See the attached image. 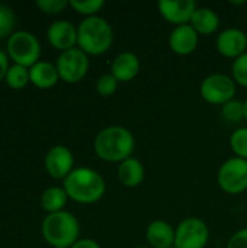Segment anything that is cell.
I'll return each instance as SVG.
<instances>
[{"label": "cell", "mask_w": 247, "mask_h": 248, "mask_svg": "<svg viewBox=\"0 0 247 248\" xmlns=\"http://www.w3.org/2000/svg\"><path fill=\"white\" fill-rule=\"evenodd\" d=\"M218 187L229 195H240L247 190V160L231 157L217 171Z\"/></svg>", "instance_id": "7"}, {"label": "cell", "mask_w": 247, "mask_h": 248, "mask_svg": "<svg viewBox=\"0 0 247 248\" xmlns=\"http://www.w3.org/2000/svg\"><path fill=\"white\" fill-rule=\"evenodd\" d=\"M230 148L234 157L247 160V128H237L230 135Z\"/></svg>", "instance_id": "24"}, {"label": "cell", "mask_w": 247, "mask_h": 248, "mask_svg": "<svg viewBox=\"0 0 247 248\" xmlns=\"http://www.w3.org/2000/svg\"><path fill=\"white\" fill-rule=\"evenodd\" d=\"M226 248H247V228L236 231L230 237Z\"/></svg>", "instance_id": "29"}, {"label": "cell", "mask_w": 247, "mask_h": 248, "mask_svg": "<svg viewBox=\"0 0 247 248\" xmlns=\"http://www.w3.org/2000/svg\"><path fill=\"white\" fill-rule=\"evenodd\" d=\"M223 118L230 124H239L245 121V102L239 99H233L221 106Z\"/></svg>", "instance_id": "22"}, {"label": "cell", "mask_w": 247, "mask_h": 248, "mask_svg": "<svg viewBox=\"0 0 247 248\" xmlns=\"http://www.w3.org/2000/svg\"><path fill=\"white\" fill-rule=\"evenodd\" d=\"M47 38L51 46L61 52L76 48L77 45V28L68 20H55L47 31Z\"/></svg>", "instance_id": "13"}, {"label": "cell", "mask_w": 247, "mask_h": 248, "mask_svg": "<svg viewBox=\"0 0 247 248\" xmlns=\"http://www.w3.org/2000/svg\"><path fill=\"white\" fill-rule=\"evenodd\" d=\"M4 80H6L7 86L15 89V90L23 89L31 81L29 80V68L15 64V65L9 67V71L6 74Z\"/></svg>", "instance_id": "21"}, {"label": "cell", "mask_w": 247, "mask_h": 248, "mask_svg": "<svg viewBox=\"0 0 247 248\" xmlns=\"http://www.w3.org/2000/svg\"><path fill=\"white\" fill-rule=\"evenodd\" d=\"M135 248H150V247H147V246H141V247H135Z\"/></svg>", "instance_id": "33"}, {"label": "cell", "mask_w": 247, "mask_h": 248, "mask_svg": "<svg viewBox=\"0 0 247 248\" xmlns=\"http://www.w3.org/2000/svg\"><path fill=\"white\" fill-rule=\"evenodd\" d=\"M67 6H70V1L67 0H38L36 1V7L47 15H57L63 12Z\"/></svg>", "instance_id": "28"}, {"label": "cell", "mask_w": 247, "mask_h": 248, "mask_svg": "<svg viewBox=\"0 0 247 248\" xmlns=\"http://www.w3.org/2000/svg\"><path fill=\"white\" fill-rule=\"evenodd\" d=\"M7 54L15 64L31 68L39 61L41 45L38 38L26 31L13 32L7 39Z\"/></svg>", "instance_id": "5"}, {"label": "cell", "mask_w": 247, "mask_h": 248, "mask_svg": "<svg viewBox=\"0 0 247 248\" xmlns=\"http://www.w3.org/2000/svg\"><path fill=\"white\" fill-rule=\"evenodd\" d=\"M71 248H102L99 246L98 241L95 240H90V238H83V240H79L74 246Z\"/></svg>", "instance_id": "30"}, {"label": "cell", "mask_w": 247, "mask_h": 248, "mask_svg": "<svg viewBox=\"0 0 247 248\" xmlns=\"http://www.w3.org/2000/svg\"><path fill=\"white\" fill-rule=\"evenodd\" d=\"M114 29L111 23L100 17H84L77 26V45L87 55H102L114 44Z\"/></svg>", "instance_id": "3"}, {"label": "cell", "mask_w": 247, "mask_h": 248, "mask_svg": "<svg viewBox=\"0 0 247 248\" xmlns=\"http://www.w3.org/2000/svg\"><path fill=\"white\" fill-rule=\"evenodd\" d=\"M144 176H146V169L143 163L135 157H130L118 164V180L125 187L132 189L140 186L144 180Z\"/></svg>", "instance_id": "18"}, {"label": "cell", "mask_w": 247, "mask_h": 248, "mask_svg": "<svg viewBox=\"0 0 247 248\" xmlns=\"http://www.w3.org/2000/svg\"><path fill=\"white\" fill-rule=\"evenodd\" d=\"M67 201H68L67 192L64 190V187H58V186L48 187L41 196V205L48 214L61 212Z\"/></svg>", "instance_id": "20"}, {"label": "cell", "mask_w": 247, "mask_h": 248, "mask_svg": "<svg viewBox=\"0 0 247 248\" xmlns=\"http://www.w3.org/2000/svg\"><path fill=\"white\" fill-rule=\"evenodd\" d=\"M176 230L163 219L151 221L146 228V240L150 248H170L175 246Z\"/></svg>", "instance_id": "16"}, {"label": "cell", "mask_w": 247, "mask_h": 248, "mask_svg": "<svg viewBox=\"0 0 247 248\" xmlns=\"http://www.w3.org/2000/svg\"><path fill=\"white\" fill-rule=\"evenodd\" d=\"M189 25L197 31L199 36H208L220 29V16L211 7L198 6Z\"/></svg>", "instance_id": "17"}, {"label": "cell", "mask_w": 247, "mask_h": 248, "mask_svg": "<svg viewBox=\"0 0 247 248\" xmlns=\"http://www.w3.org/2000/svg\"><path fill=\"white\" fill-rule=\"evenodd\" d=\"M237 92V84L231 76L223 73H213L207 76L199 86L201 97L215 106H223L227 102L233 100Z\"/></svg>", "instance_id": "6"}, {"label": "cell", "mask_w": 247, "mask_h": 248, "mask_svg": "<svg viewBox=\"0 0 247 248\" xmlns=\"http://www.w3.org/2000/svg\"><path fill=\"white\" fill-rule=\"evenodd\" d=\"M93 150L95 154L106 163H122L132 157L135 150V138L128 128L111 125L96 134Z\"/></svg>", "instance_id": "1"}, {"label": "cell", "mask_w": 247, "mask_h": 248, "mask_svg": "<svg viewBox=\"0 0 247 248\" xmlns=\"http://www.w3.org/2000/svg\"><path fill=\"white\" fill-rule=\"evenodd\" d=\"M9 71V61H7V55L0 51V81L3 78H6V74Z\"/></svg>", "instance_id": "31"}, {"label": "cell", "mask_w": 247, "mask_h": 248, "mask_svg": "<svg viewBox=\"0 0 247 248\" xmlns=\"http://www.w3.org/2000/svg\"><path fill=\"white\" fill-rule=\"evenodd\" d=\"M63 187L67 192L68 199L82 205L96 203L106 193L105 179L99 171L89 167L74 169L63 180Z\"/></svg>", "instance_id": "2"}, {"label": "cell", "mask_w": 247, "mask_h": 248, "mask_svg": "<svg viewBox=\"0 0 247 248\" xmlns=\"http://www.w3.org/2000/svg\"><path fill=\"white\" fill-rule=\"evenodd\" d=\"M74 157L70 148L64 145H55L48 150L45 155L47 173L55 180H64L74 169Z\"/></svg>", "instance_id": "12"}, {"label": "cell", "mask_w": 247, "mask_h": 248, "mask_svg": "<svg viewBox=\"0 0 247 248\" xmlns=\"http://www.w3.org/2000/svg\"><path fill=\"white\" fill-rule=\"evenodd\" d=\"M70 6L79 15L92 17V16H98V13L103 9L105 1L103 0H71Z\"/></svg>", "instance_id": "23"}, {"label": "cell", "mask_w": 247, "mask_h": 248, "mask_svg": "<svg viewBox=\"0 0 247 248\" xmlns=\"http://www.w3.org/2000/svg\"><path fill=\"white\" fill-rule=\"evenodd\" d=\"M210 241V230L204 219L189 217L176 227L175 246L178 248H205Z\"/></svg>", "instance_id": "9"}, {"label": "cell", "mask_w": 247, "mask_h": 248, "mask_svg": "<svg viewBox=\"0 0 247 248\" xmlns=\"http://www.w3.org/2000/svg\"><path fill=\"white\" fill-rule=\"evenodd\" d=\"M15 20L16 17L13 10L6 4H0V39L6 38L7 35H12Z\"/></svg>", "instance_id": "27"}, {"label": "cell", "mask_w": 247, "mask_h": 248, "mask_svg": "<svg viewBox=\"0 0 247 248\" xmlns=\"http://www.w3.org/2000/svg\"><path fill=\"white\" fill-rule=\"evenodd\" d=\"M160 16L173 26L188 25L198 9L194 0H160L157 4Z\"/></svg>", "instance_id": "10"}, {"label": "cell", "mask_w": 247, "mask_h": 248, "mask_svg": "<svg viewBox=\"0 0 247 248\" xmlns=\"http://www.w3.org/2000/svg\"><path fill=\"white\" fill-rule=\"evenodd\" d=\"M170 248H178V247H176V246H173V247H170Z\"/></svg>", "instance_id": "34"}, {"label": "cell", "mask_w": 247, "mask_h": 248, "mask_svg": "<svg viewBox=\"0 0 247 248\" xmlns=\"http://www.w3.org/2000/svg\"><path fill=\"white\" fill-rule=\"evenodd\" d=\"M118 84L119 81L111 73H105L96 81V92L103 97H109L115 94V92L118 90Z\"/></svg>", "instance_id": "26"}, {"label": "cell", "mask_w": 247, "mask_h": 248, "mask_svg": "<svg viewBox=\"0 0 247 248\" xmlns=\"http://www.w3.org/2000/svg\"><path fill=\"white\" fill-rule=\"evenodd\" d=\"M55 67L63 81L68 84H76L82 81L89 71L90 67L89 55L83 52L79 46L71 48L60 54Z\"/></svg>", "instance_id": "8"}, {"label": "cell", "mask_w": 247, "mask_h": 248, "mask_svg": "<svg viewBox=\"0 0 247 248\" xmlns=\"http://www.w3.org/2000/svg\"><path fill=\"white\" fill-rule=\"evenodd\" d=\"M141 70V62L137 54L131 51L119 52L111 64V74L119 81V83H128L132 81Z\"/></svg>", "instance_id": "15"}, {"label": "cell", "mask_w": 247, "mask_h": 248, "mask_svg": "<svg viewBox=\"0 0 247 248\" xmlns=\"http://www.w3.org/2000/svg\"><path fill=\"white\" fill-rule=\"evenodd\" d=\"M58 70L54 64L48 61H38L29 68V80L33 86L39 89L54 87L58 81Z\"/></svg>", "instance_id": "19"}, {"label": "cell", "mask_w": 247, "mask_h": 248, "mask_svg": "<svg viewBox=\"0 0 247 248\" xmlns=\"http://www.w3.org/2000/svg\"><path fill=\"white\" fill-rule=\"evenodd\" d=\"M245 121L247 122V99L245 100Z\"/></svg>", "instance_id": "32"}, {"label": "cell", "mask_w": 247, "mask_h": 248, "mask_svg": "<svg viewBox=\"0 0 247 248\" xmlns=\"http://www.w3.org/2000/svg\"><path fill=\"white\" fill-rule=\"evenodd\" d=\"M217 51L226 57L231 58L233 61L247 52V35L245 31L239 28H227L223 29L215 39Z\"/></svg>", "instance_id": "11"}, {"label": "cell", "mask_w": 247, "mask_h": 248, "mask_svg": "<svg viewBox=\"0 0 247 248\" xmlns=\"http://www.w3.org/2000/svg\"><path fill=\"white\" fill-rule=\"evenodd\" d=\"M79 221L67 211L48 214L42 221V237L52 248H71L79 241Z\"/></svg>", "instance_id": "4"}, {"label": "cell", "mask_w": 247, "mask_h": 248, "mask_svg": "<svg viewBox=\"0 0 247 248\" xmlns=\"http://www.w3.org/2000/svg\"><path fill=\"white\" fill-rule=\"evenodd\" d=\"M199 44V35L188 23L175 26L169 35V48L176 55H189L192 54Z\"/></svg>", "instance_id": "14"}, {"label": "cell", "mask_w": 247, "mask_h": 248, "mask_svg": "<svg viewBox=\"0 0 247 248\" xmlns=\"http://www.w3.org/2000/svg\"><path fill=\"white\" fill-rule=\"evenodd\" d=\"M231 77L237 86L247 89V52L236 58L231 64Z\"/></svg>", "instance_id": "25"}]
</instances>
